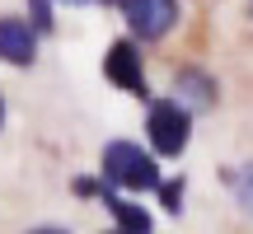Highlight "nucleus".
<instances>
[{"label":"nucleus","mask_w":253,"mask_h":234,"mask_svg":"<svg viewBox=\"0 0 253 234\" xmlns=\"http://www.w3.org/2000/svg\"><path fill=\"white\" fill-rule=\"evenodd\" d=\"M103 178L118 183L126 192H155L160 188V164H155V150H141L136 141H108L99 159Z\"/></svg>","instance_id":"obj_1"},{"label":"nucleus","mask_w":253,"mask_h":234,"mask_svg":"<svg viewBox=\"0 0 253 234\" xmlns=\"http://www.w3.org/2000/svg\"><path fill=\"white\" fill-rule=\"evenodd\" d=\"M145 136H150V150L160 159H178L192 141V113L178 99H155L145 113Z\"/></svg>","instance_id":"obj_2"},{"label":"nucleus","mask_w":253,"mask_h":234,"mask_svg":"<svg viewBox=\"0 0 253 234\" xmlns=\"http://www.w3.org/2000/svg\"><path fill=\"white\" fill-rule=\"evenodd\" d=\"M118 9L131 38H141V42H160L178 24V0H118Z\"/></svg>","instance_id":"obj_3"},{"label":"nucleus","mask_w":253,"mask_h":234,"mask_svg":"<svg viewBox=\"0 0 253 234\" xmlns=\"http://www.w3.org/2000/svg\"><path fill=\"white\" fill-rule=\"evenodd\" d=\"M103 75H108L122 94H136V99H145V94H150V84H145V66H141V52H136L131 38H118V42L108 47V56H103Z\"/></svg>","instance_id":"obj_4"},{"label":"nucleus","mask_w":253,"mask_h":234,"mask_svg":"<svg viewBox=\"0 0 253 234\" xmlns=\"http://www.w3.org/2000/svg\"><path fill=\"white\" fill-rule=\"evenodd\" d=\"M0 61L5 66H33L38 61V28L28 19H14V14L0 19Z\"/></svg>","instance_id":"obj_5"},{"label":"nucleus","mask_w":253,"mask_h":234,"mask_svg":"<svg viewBox=\"0 0 253 234\" xmlns=\"http://www.w3.org/2000/svg\"><path fill=\"white\" fill-rule=\"evenodd\" d=\"M173 99H178L188 113H207V108H216L220 84L211 80L207 71H197V66H183V71L173 75Z\"/></svg>","instance_id":"obj_6"},{"label":"nucleus","mask_w":253,"mask_h":234,"mask_svg":"<svg viewBox=\"0 0 253 234\" xmlns=\"http://www.w3.org/2000/svg\"><path fill=\"white\" fill-rule=\"evenodd\" d=\"M99 197H103V206H108L113 216H118V230H122V234H150V230H155V220L145 216L141 206H131V201H122V197H118L113 188H99Z\"/></svg>","instance_id":"obj_7"},{"label":"nucleus","mask_w":253,"mask_h":234,"mask_svg":"<svg viewBox=\"0 0 253 234\" xmlns=\"http://www.w3.org/2000/svg\"><path fill=\"white\" fill-rule=\"evenodd\" d=\"M225 183H230V192H235L239 211H244V216H253V159H249V164H239V169H230V173H225Z\"/></svg>","instance_id":"obj_8"},{"label":"nucleus","mask_w":253,"mask_h":234,"mask_svg":"<svg viewBox=\"0 0 253 234\" xmlns=\"http://www.w3.org/2000/svg\"><path fill=\"white\" fill-rule=\"evenodd\" d=\"M155 192H160L164 211H173V216H178V211H183V178H169V183L160 178V188H155Z\"/></svg>","instance_id":"obj_9"},{"label":"nucleus","mask_w":253,"mask_h":234,"mask_svg":"<svg viewBox=\"0 0 253 234\" xmlns=\"http://www.w3.org/2000/svg\"><path fill=\"white\" fill-rule=\"evenodd\" d=\"M28 5H33V28H52V0H28Z\"/></svg>","instance_id":"obj_10"},{"label":"nucleus","mask_w":253,"mask_h":234,"mask_svg":"<svg viewBox=\"0 0 253 234\" xmlns=\"http://www.w3.org/2000/svg\"><path fill=\"white\" fill-rule=\"evenodd\" d=\"M99 188L103 183H94V178H75V192H80V197H99Z\"/></svg>","instance_id":"obj_11"},{"label":"nucleus","mask_w":253,"mask_h":234,"mask_svg":"<svg viewBox=\"0 0 253 234\" xmlns=\"http://www.w3.org/2000/svg\"><path fill=\"white\" fill-rule=\"evenodd\" d=\"M28 234H71V230H61V225H42V230H28Z\"/></svg>","instance_id":"obj_12"},{"label":"nucleus","mask_w":253,"mask_h":234,"mask_svg":"<svg viewBox=\"0 0 253 234\" xmlns=\"http://www.w3.org/2000/svg\"><path fill=\"white\" fill-rule=\"evenodd\" d=\"M66 5H108V0H66Z\"/></svg>","instance_id":"obj_13"},{"label":"nucleus","mask_w":253,"mask_h":234,"mask_svg":"<svg viewBox=\"0 0 253 234\" xmlns=\"http://www.w3.org/2000/svg\"><path fill=\"white\" fill-rule=\"evenodd\" d=\"M0 126H5V99H0Z\"/></svg>","instance_id":"obj_14"},{"label":"nucleus","mask_w":253,"mask_h":234,"mask_svg":"<svg viewBox=\"0 0 253 234\" xmlns=\"http://www.w3.org/2000/svg\"><path fill=\"white\" fill-rule=\"evenodd\" d=\"M249 14H253V0H249Z\"/></svg>","instance_id":"obj_15"},{"label":"nucleus","mask_w":253,"mask_h":234,"mask_svg":"<svg viewBox=\"0 0 253 234\" xmlns=\"http://www.w3.org/2000/svg\"><path fill=\"white\" fill-rule=\"evenodd\" d=\"M108 234H122V230H108Z\"/></svg>","instance_id":"obj_16"}]
</instances>
